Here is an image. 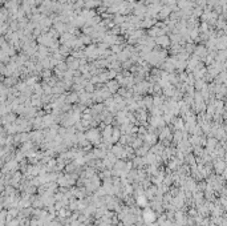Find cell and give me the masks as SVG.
I'll list each match as a JSON object with an SVG mask.
<instances>
[{
    "instance_id": "6da1fadb",
    "label": "cell",
    "mask_w": 227,
    "mask_h": 226,
    "mask_svg": "<svg viewBox=\"0 0 227 226\" xmlns=\"http://www.w3.org/2000/svg\"><path fill=\"white\" fill-rule=\"evenodd\" d=\"M144 217H145V219H146L147 222L154 221V214H153V211H145Z\"/></svg>"
},
{
    "instance_id": "7a4b0ae2",
    "label": "cell",
    "mask_w": 227,
    "mask_h": 226,
    "mask_svg": "<svg viewBox=\"0 0 227 226\" xmlns=\"http://www.w3.org/2000/svg\"><path fill=\"white\" fill-rule=\"evenodd\" d=\"M137 202H138V205H146V199H145V197H142V196L138 197Z\"/></svg>"
}]
</instances>
